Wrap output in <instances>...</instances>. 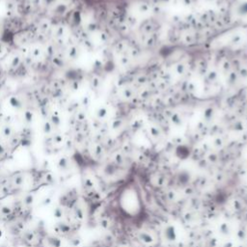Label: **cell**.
<instances>
[{"label": "cell", "mask_w": 247, "mask_h": 247, "mask_svg": "<svg viewBox=\"0 0 247 247\" xmlns=\"http://www.w3.org/2000/svg\"><path fill=\"white\" fill-rule=\"evenodd\" d=\"M10 102H11V104L13 105V106H15V107H19L20 105V102L19 101V99L16 98V97H12Z\"/></svg>", "instance_id": "1"}, {"label": "cell", "mask_w": 247, "mask_h": 247, "mask_svg": "<svg viewBox=\"0 0 247 247\" xmlns=\"http://www.w3.org/2000/svg\"><path fill=\"white\" fill-rule=\"evenodd\" d=\"M24 116H25V120L27 122H31L32 121V113L30 111H26L24 113Z\"/></svg>", "instance_id": "2"}]
</instances>
